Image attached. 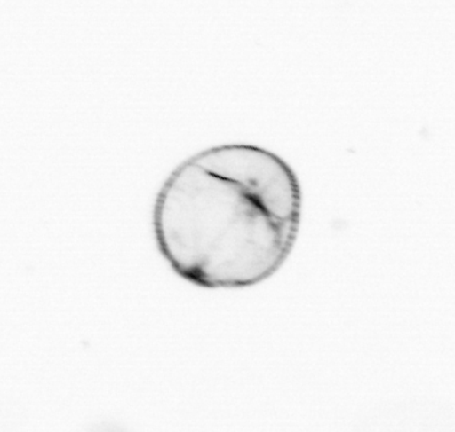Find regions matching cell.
<instances>
[{
	"label": "cell",
	"mask_w": 455,
	"mask_h": 432,
	"mask_svg": "<svg viewBox=\"0 0 455 432\" xmlns=\"http://www.w3.org/2000/svg\"><path fill=\"white\" fill-rule=\"evenodd\" d=\"M301 209L300 182L279 155L217 145L169 175L155 201V239L183 280L211 290L251 287L291 255Z\"/></svg>",
	"instance_id": "6da1fadb"
}]
</instances>
